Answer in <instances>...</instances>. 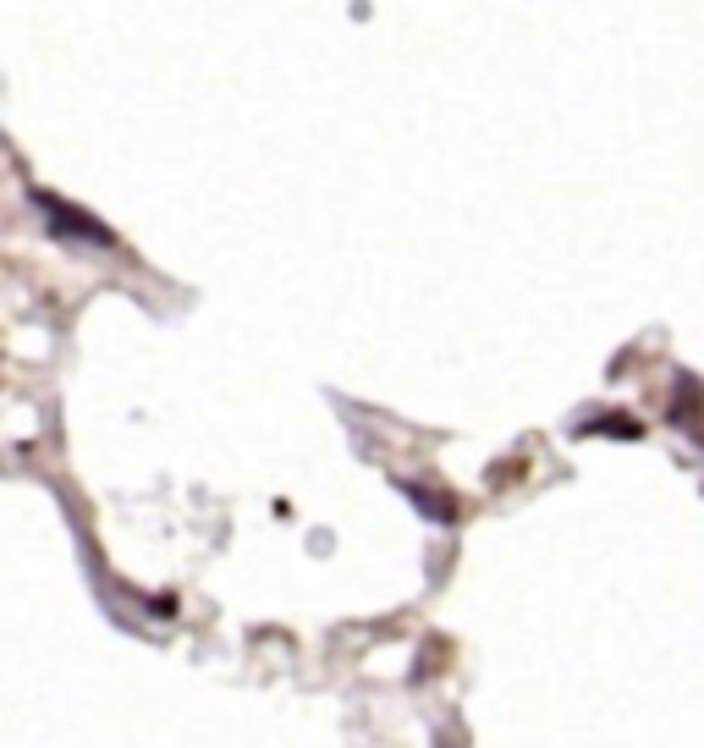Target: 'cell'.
I'll use <instances>...</instances> for the list:
<instances>
[{
  "label": "cell",
  "mask_w": 704,
  "mask_h": 748,
  "mask_svg": "<svg viewBox=\"0 0 704 748\" xmlns=\"http://www.w3.org/2000/svg\"><path fill=\"white\" fill-rule=\"evenodd\" d=\"M39 199V209L50 215V226L61 231V237H83V242H111V231L100 226V220H89L83 209H72V204H61V199H50V193H34Z\"/></svg>",
  "instance_id": "1"
}]
</instances>
